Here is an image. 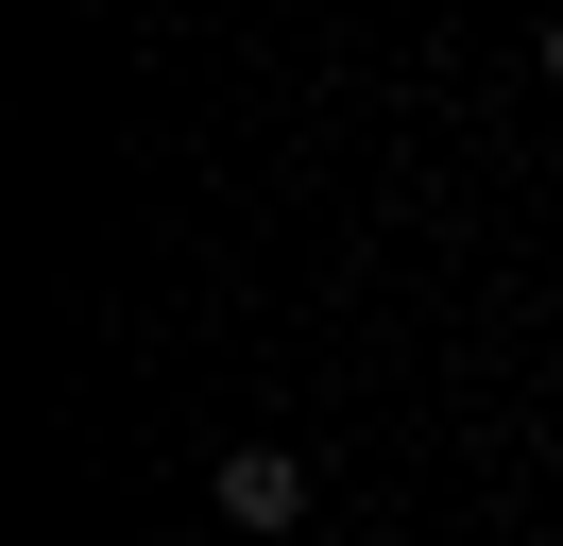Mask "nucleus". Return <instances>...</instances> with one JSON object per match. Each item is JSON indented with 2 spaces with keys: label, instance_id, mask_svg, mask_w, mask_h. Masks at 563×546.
I'll use <instances>...</instances> for the list:
<instances>
[{
  "label": "nucleus",
  "instance_id": "obj_2",
  "mask_svg": "<svg viewBox=\"0 0 563 546\" xmlns=\"http://www.w3.org/2000/svg\"><path fill=\"white\" fill-rule=\"evenodd\" d=\"M547 68H563V18H547Z\"/></svg>",
  "mask_w": 563,
  "mask_h": 546
},
{
  "label": "nucleus",
  "instance_id": "obj_1",
  "mask_svg": "<svg viewBox=\"0 0 563 546\" xmlns=\"http://www.w3.org/2000/svg\"><path fill=\"white\" fill-rule=\"evenodd\" d=\"M290 512H308V461L290 444H240L222 461V529H290Z\"/></svg>",
  "mask_w": 563,
  "mask_h": 546
}]
</instances>
